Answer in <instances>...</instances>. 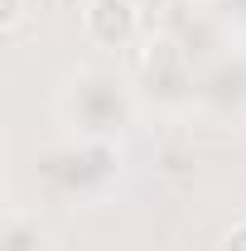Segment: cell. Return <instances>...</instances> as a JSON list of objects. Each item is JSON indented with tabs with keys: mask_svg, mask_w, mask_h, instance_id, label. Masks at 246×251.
Here are the masks:
<instances>
[{
	"mask_svg": "<svg viewBox=\"0 0 246 251\" xmlns=\"http://www.w3.org/2000/svg\"><path fill=\"white\" fill-rule=\"evenodd\" d=\"M193 106L208 116V121H242L246 116V53H222V58L203 63L198 73V92H193Z\"/></svg>",
	"mask_w": 246,
	"mask_h": 251,
	"instance_id": "obj_4",
	"label": "cell"
},
{
	"mask_svg": "<svg viewBox=\"0 0 246 251\" xmlns=\"http://www.w3.org/2000/svg\"><path fill=\"white\" fill-rule=\"evenodd\" d=\"M82 34L101 49H125L140 34V15L130 0H92L82 10Z\"/></svg>",
	"mask_w": 246,
	"mask_h": 251,
	"instance_id": "obj_5",
	"label": "cell"
},
{
	"mask_svg": "<svg viewBox=\"0 0 246 251\" xmlns=\"http://www.w3.org/2000/svg\"><path fill=\"white\" fill-rule=\"evenodd\" d=\"M121 174V150L116 140H87V135H73L63 150L49 155V179L63 198L73 203H92L106 193V184Z\"/></svg>",
	"mask_w": 246,
	"mask_h": 251,
	"instance_id": "obj_3",
	"label": "cell"
},
{
	"mask_svg": "<svg viewBox=\"0 0 246 251\" xmlns=\"http://www.w3.org/2000/svg\"><path fill=\"white\" fill-rule=\"evenodd\" d=\"M222 251H246V218L227 232V242H222Z\"/></svg>",
	"mask_w": 246,
	"mask_h": 251,
	"instance_id": "obj_7",
	"label": "cell"
},
{
	"mask_svg": "<svg viewBox=\"0 0 246 251\" xmlns=\"http://www.w3.org/2000/svg\"><path fill=\"white\" fill-rule=\"evenodd\" d=\"M135 82V92L150 97L159 106H193V92H198V73H193V58L179 49L174 34H150L140 39L135 49V68L125 73Z\"/></svg>",
	"mask_w": 246,
	"mask_h": 251,
	"instance_id": "obj_2",
	"label": "cell"
},
{
	"mask_svg": "<svg viewBox=\"0 0 246 251\" xmlns=\"http://www.w3.org/2000/svg\"><path fill=\"white\" fill-rule=\"evenodd\" d=\"M58 121L73 135L87 140H116L125 126L135 121L140 92L125 73H106V68H77L58 87Z\"/></svg>",
	"mask_w": 246,
	"mask_h": 251,
	"instance_id": "obj_1",
	"label": "cell"
},
{
	"mask_svg": "<svg viewBox=\"0 0 246 251\" xmlns=\"http://www.w3.org/2000/svg\"><path fill=\"white\" fill-rule=\"evenodd\" d=\"M0 251H49V237H44L39 218L10 208L5 213V227H0Z\"/></svg>",
	"mask_w": 246,
	"mask_h": 251,
	"instance_id": "obj_6",
	"label": "cell"
}]
</instances>
